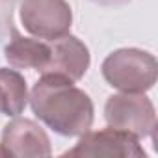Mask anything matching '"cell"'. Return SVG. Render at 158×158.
Masks as SVG:
<instances>
[{
	"mask_svg": "<svg viewBox=\"0 0 158 158\" xmlns=\"http://www.w3.org/2000/svg\"><path fill=\"white\" fill-rule=\"evenodd\" d=\"M28 99L35 117L60 136H82L93 125L91 97L65 76L41 74Z\"/></svg>",
	"mask_w": 158,
	"mask_h": 158,
	"instance_id": "obj_1",
	"label": "cell"
},
{
	"mask_svg": "<svg viewBox=\"0 0 158 158\" xmlns=\"http://www.w3.org/2000/svg\"><path fill=\"white\" fill-rule=\"evenodd\" d=\"M104 80L123 93H145L158 78L156 58L141 48H117L101 65Z\"/></svg>",
	"mask_w": 158,
	"mask_h": 158,
	"instance_id": "obj_2",
	"label": "cell"
},
{
	"mask_svg": "<svg viewBox=\"0 0 158 158\" xmlns=\"http://www.w3.org/2000/svg\"><path fill=\"white\" fill-rule=\"evenodd\" d=\"M104 119L108 127L134 134L136 138L154 136L156 110L145 93H117L108 97L104 104Z\"/></svg>",
	"mask_w": 158,
	"mask_h": 158,
	"instance_id": "obj_3",
	"label": "cell"
},
{
	"mask_svg": "<svg viewBox=\"0 0 158 158\" xmlns=\"http://www.w3.org/2000/svg\"><path fill=\"white\" fill-rule=\"evenodd\" d=\"M19 17L28 34L52 41L69 34L73 10L67 0H21Z\"/></svg>",
	"mask_w": 158,
	"mask_h": 158,
	"instance_id": "obj_4",
	"label": "cell"
},
{
	"mask_svg": "<svg viewBox=\"0 0 158 158\" xmlns=\"http://www.w3.org/2000/svg\"><path fill=\"white\" fill-rule=\"evenodd\" d=\"M61 156H121V158H145L139 138L117 128L88 130L80 136L78 143L65 151Z\"/></svg>",
	"mask_w": 158,
	"mask_h": 158,
	"instance_id": "obj_5",
	"label": "cell"
},
{
	"mask_svg": "<svg viewBox=\"0 0 158 158\" xmlns=\"http://www.w3.org/2000/svg\"><path fill=\"white\" fill-rule=\"evenodd\" d=\"M0 145L6 151V156L15 158H47L52 154L47 132L26 117H17L4 127Z\"/></svg>",
	"mask_w": 158,
	"mask_h": 158,
	"instance_id": "obj_6",
	"label": "cell"
},
{
	"mask_svg": "<svg viewBox=\"0 0 158 158\" xmlns=\"http://www.w3.org/2000/svg\"><path fill=\"white\" fill-rule=\"evenodd\" d=\"M50 43V60L41 74H60L73 82H78L88 73L91 56L89 48L71 34H65Z\"/></svg>",
	"mask_w": 158,
	"mask_h": 158,
	"instance_id": "obj_7",
	"label": "cell"
},
{
	"mask_svg": "<svg viewBox=\"0 0 158 158\" xmlns=\"http://www.w3.org/2000/svg\"><path fill=\"white\" fill-rule=\"evenodd\" d=\"M4 58L13 69H35L43 73L50 60V43L13 32L11 41L4 48Z\"/></svg>",
	"mask_w": 158,
	"mask_h": 158,
	"instance_id": "obj_8",
	"label": "cell"
},
{
	"mask_svg": "<svg viewBox=\"0 0 158 158\" xmlns=\"http://www.w3.org/2000/svg\"><path fill=\"white\" fill-rule=\"evenodd\" d=\"M28 104V86L24 76L8 67H0V114L17 117Z\"/></svg>",
	"mask_w": 158,
	"mask_h": 158,
	"instance_id": "obj_9",
	"label": "cell"
},
{
	"mask_svg": "<svg viewBox=\"0 0 158 158\" xmlns=\"http://www.w3.org/2000/svg\"><path fill=\"white\" fill-rule=\"evenodd\" d=\"M95 2H101V4H108L110 0H95Z\"/></svg>",
	"mask_w": 158,
	"mask_h": 158,
	"instance_id": "obj_10",
	"label": "cell"
}]
</instances>
